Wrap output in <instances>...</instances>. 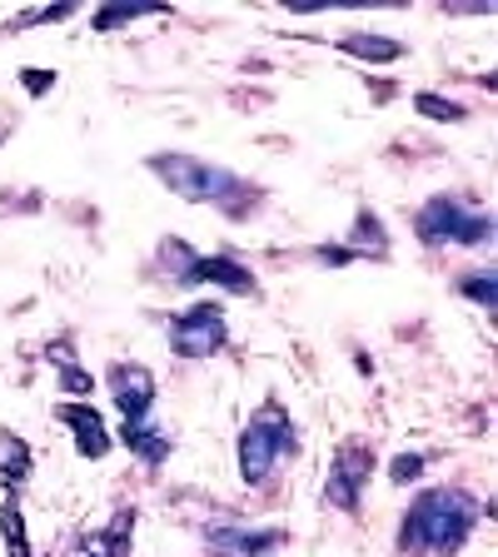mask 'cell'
Returning <instances> with one entry per match:
<instances>
[{
	"instance_id": "6da1fadb",
	"label": "cell",
	"mask_w": 498,
	"mask_h": 557,
	"mask_svg": "<svg viewBox=\"0 0 498 557\" xmlns=\"http://www.w3.org/2000/svg\"><path fill=\"white\" fill-rule=\"evenodd\" d=\"M478 503L464 487H424L404 508L399 522V553L404 557H453L474 537Z\"/></svg>"
},
{
	"instance_id": "7a4b0ae2",
	"label": "cell",
	"mask_w": 498,
	"mask_h": 557,
	"mask_svg": "<svg viewBox=\"0 0 498 557\" xmlns=\"http://www.w3.org/2000/svg\"><path fill=\"white\" fill-rule=\"evenodd\" d=\"M150 170L160 174L185 205H220L230 220H240L234 199H244V209L259 205V189L250 185V180H240V174L220 170V164H209V160H195V154H170V150L150 154Z\"/></svg>"
},
{
	"instance_id": "3957f363",
	"label": "cell",
	"mask_w": 498,
	"mask_h": 557,
	"mask_svg": "<svg viewBox=\"0 0 498 557\" xmlns=\"http://www.w3.org/2000/svg\"><path fill=\"white\" fill-rule=\"evenodd\" d=\"M300 453V433H294V418L284 413L279 398L259 404V413L244 423L240 433V478L250 487L275 483V473Z\"/></svg>"
},
{
	"instance_id": "277c9868",
	"label": "cell",
	"mask_w": 498,
	"mask_h": 557,
	"mask_svg": "<svg viewBox=\"0 0 498 557\" xmlns=\"http://www.w3.org/2000/svg\"><path fill=\"white\" fill-rule=\"evenodd\" d=\"M414 234L424 249H444V244H469V249H484L494 239V220L484 209H469L459 195H434L418 205L414 214Z\"/></svg>"
},
{
	"instance_id": "5b68a950",
	"label": "cell",
	"mask_w": 498,
	"mask_h": 557,
	"mask_svg": "<svg viewBox=\"0 0 498 557\" xmlns=\"http://www.w3.org/2000/svg\"><path fill=\"white\" fill-rule=\"evenodd\" d=\"M224 344H230V319H224L220 299H199V304H190L185 313L170 319V348L180 359L205 363V359H215Z\"/></svg>"
},
{
	"instance_id": "8992f818",
	"label": "cell",
	"mask_w": 498,
	"mask_h": 557,
	"mask_svg": "<svg viewBox=\"0 0 498 557\" xmlns=\"http://www.w3.org/2000/svg\"><path fill=\"white\" fill-rule=\"evenodd\" d=\"M374 478V448L364 438H349L335 448V463H329V483L325 498L335 503L339 512H360L364 503V483Z\"/></svg>"
},
{
	"instance_id": "52a82bcc",
	"label": "cell",
	"mask_w": 498,
	"mask_h": 557,
	"mask_svg": "<svg viewBox=\"0 0 498 557\" xmlns=\"http://www.w3.org/2000/svg\"><path fill=\"white\" fill-rule=\"evenodd\" d=\"M105 394H110V404L120 408L125 423H145L155 413V373L145 363L120 359L105 369Z\"/></svg>"
},
{
	"instance_id": "ba28073f",
	"label": "cell",
	"mask_w": 498,
	"mask_h": 557,
	"mask_svg": "<svg viewBox=\"0 0 498 557\" xmlns=\"http://www.w3.org/2000/svg\"><path fill=\"white\" fill-rule=\"evenodd\" d=\"M56 418L70 429V438H75V453H81L85 463H100V458H110V448H116V433H110V423L100 418V408H95V404H56Z\"/></svg>"
},
{
	"instance_id": "9c48e42d",
	"label": "cell",
	"mask_w": 498,
	"mask_h": 557,
	"mask_svg": "<svg viewBox=\"0 0 498 557\" xmlns=\"http://www.w3.org/2000/svg\"><path fill=\"white\" fill-rule=\"evenodd\" d=\"M185 284H215L220 294H234V299H259L255 269L240 264V259H230V255H199L195 264H190Z\"/></svg>"
},
{
	"instance_id": "30bf717a",
	"label": "cell",
	"mask_w": 498,
	"mask_h": 557,
	"mask_svg": "<svg viewBox=\"0 0 498 557\" xmlns=\"http://www.w3.org/2000/svg\"><path fill=\"white\" fill-rule=\"evenodd\" d=\"M116 443H125V448L135 453L145 468H160L165 458L174 453V433L160 429V423H150V418H145V423H120Z\"/></svg>"
},
{
	"instance_id": "8fae6325",
	"label": "cell",
	"mask_w": 498,
	"mask_h": 557,
	"mask_svg": "<svg viewBox=\"0 0 498 557\" xmlns=\"http://www.w3.org/2000/svg\"><path fill=\"white\" fill-rule=\"evenodd\" d=\"M215 557H269L275 547H284V528H265V533H250V528H220L209 533Z\"/></svg>"
},
{
	"instance_id": "7c38bea8",
	"label": "cell",
	"mask_w": 498,
	"mask_h": 557,
	"mask_svg": "<svg viewBox=\"0 0 498 557\" xmlns=\"http://www.w3.org/2000/svg\"><path fill=\"white\" fill-rule=\"evenodd\" d=\"M344 55L364 60V65H399V60L409 55V46L399 40V35H369V30H354L344 35V40H335Z\"/></svg>"
},
{
	"instance_id": "4fadbf2b",
	"label": "cell",
	"mask_w": 498,
	"mask_h": 557,
	"mask_svg": "<svg viewBox=\"0 0 498 557\" xmlns=\"http://www.w3.org/2000/svg\"><path fill=\"white\" fill-rule=\"evenodd\" d=\"M135 518H139L135 508H120L110 528H100V533H85V537H81L75 557H130V528H135Z\"/></svg>"
},
{
	"instance_id": "5bb4252c",
	"label": "cell",
	"mask_w": 498,
	"mask_h": 557,
	"mask_svg": "<svg viewBox=\"0 0 498 557\" xmlns=\"http://www.w3.org/2000/svg\"><path fill=\"white\" fill-rule=\"evenodd\" d=\"M354 259H384L389 255V230H384V220L374 214L369 205L354 209V224H349V244H344Z\"/></svg>"
},
{
	"instance_id": "9a60e30c",
	"label": "cell",
	"mask_w": 498,
	"mask_h": 557,
	"mask_svg": "<svg viewBox=\"0 0 498 557\" xmlns=\"http://www.w3.org/2000/svg\"><path fill=\"white\" fill-rule=\"evenodd\" d=\"M31 468H35L31 443H25L21 433L0 429V483H5V493H21V487L31 483Z\"/></svg>"
},
{
	"instance_id": "2e32d148",
	"label": "cell",
	"mask_w": 498,
	"mask_h": 557,
	"mask_svg": "<svg viewBox=\"0 0 498 557\" xmlns=\"http://www.w3.org/2000/svg\"><path fill=\"white\" fill-rule=\"evenodd\" d=\"M0 543H5V557H35L31 533H25V512H21V498H15V493H5V503H0Z\"/></svg>"
},
{
	"instance_id": "e0dca14e",
	"label": "cell",
	"mask_w": 498,
	"mask_h": 557,
	"mask_svg": "<svg viewBox=\"0 0 498 557\" xmlns=\"http://www.w3.org/2000/svg\"><path fill=\"white\" fill-rule=\"evenodd\" d=\"M414 115L418 120H434V125H464L469 110L453 95H439V90H414Z\"/></svg>"
},
{
	"instance_id": "ac0fdd59",
	"label": "cell",
	"mask_w": 498,
	"mask_h": 557,
	"mask_svg": "<svg viewBox=\"0 0 498 557\" xmlns=\"http://www.w3.org/2000/svg\"><path fill=\"white\" fill-rule=\"evenodd\" d=\"M453 294H464V299H474L484 313L498 309V278L494 269H469V274L453 278Z\"/></svg>"
},
{
	"instance_id": "d6986e66",
	"label": "cell",
	"mask_w": 498,
	"mask_h": 557,
	"mask_svg": "<svg viewBox=\"0 0 498 557\" xmlns=\"http://www.w3.org/2000/svg\"><path fill=\"white\" fill-rule=\"evenodd\" d=\"M145 15H170V5H139V0L105 5V11H95V30H120V25H130V21H145Z\"/></svg>"
},
{
	"instance_id": "ffe728a7",
	"label": "cell",
	"mask_w": 498,
	"mask_h": 557,
	"mask_svg": "<svg viewBox=\"0 0 498 557\" xmlns=\"http://www.w3.org/2000/svg\"><path fill=\"white\" fill-rule=\"evenodd\" d=\"M195 249H190L185 239H160V264L170 269V278L174 284H185V274H190V264H195Z\"/></svg>"
},
{
	"instance_id": "44dd1931",
	"label": "cell",
	"mask_w": 498,
	"mask_h": 557,
	"mask_svg": "<svg viewBox=\"0 0 498 557\" xmlns=\"http://www.w3.org/2000/svg\"><path fill=\"white\" fill-rule=\"evenodd\" d=\"M424 468H429V458H424V453H399L394 463H389V483H394V487H414L418 478H424Z\"/></svg>"
},
{
	"instance_id": "7402d4cb",
	"label": "cell",
	"mask_w": 498,
	"mask_h": 557,
	"mask_svg": "<svg viewBox=\"0 0 498 557\" xmlns=\"http://www.w3.org/2000/svg\"><path fill=\"white\" fill-rule=\"evenodd\" d=\"M15 81H21V90L31 95V100H46L50 90H56V70H40V65H21V75H15Z\"/></svg>"
},
{
	"instance_id": "603a6c76",
	"label": "cell",
	"mask_w": 498,
	"mask_h": 557,
	"mask_svg": "<svg viewBox=\"0 0 498 557\" xmlns=\"http://www.w3.org/2000/svg\"><path fill=\"white\" fill-rule=\"evenodd\" d=\"M314 259H319V264H354V255H349L344 244H319V249H314Z\"/></svg>"
}]
</instances>
